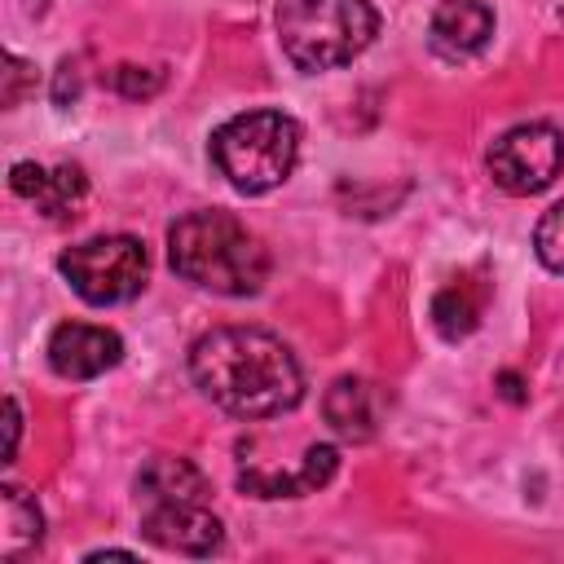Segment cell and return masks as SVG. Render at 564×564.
Wrapping results in <instances>:
<instances>
[{"label":"cell","mask_w":564,"mask_h":564,"mask_svg":"<svg viewBox=\"0 0 564 564\" xmlns=\"http://www.w3.org/2000/svg\"><path fill=\"white\" fill-rule=\"evenodd\" d=\"M498 383H502V388H507V397H511V401H520V379H516V375H511V370H507V375H502V379H498Z\"/></svg>","instance_id":"21"},{"label":"cell","mask_w":564,"mask_h":564,"mask_svg":"<svg viewBox=\"0 0 564 564\" xmlns=\"http://www.w3.org/2000/svg\"><path fill=\"white\" fill-rule=\"evenodd\" d=\"M300 159V123L282 110H247L212 132V163L238 194L278 189Z\"/></svg>","instance_id":"4"},{"label":"cell","mask_w":564,"mask_h":564,"mask_svg":"<svg viewBox=\"0 0 564 564\" xmlns=\"http://www.w3.org/2000/svg\"><path fill=\"white\" fill-rule=\"evenodd\" d=\"M4 432H9L4 463H13V454H18V436H22V414H18V401H13V397H4Z\"/></svg>","instance_id":"20"},{"label":"cell","mask_w":564,"mask_h":564,"mask_svg":"<svg viewBox=\"0 0 564 564\" xmlns=\"http://www.w3.org/2000/svg\"><path fill=\"white\" fill-rule=\"evenodd\" d=\"M48 366L62 379H97L123 361V339L110 326H88V322H62L48 335Z\"/></svg>","instance_id":"8"},{"label":"cell","mask_w":564,"mask_h":564,"mask_svg":"<svg viewBox=\"0 0 564 564\" xmlns=\"http://www.w3.org/2000/svg\"><path fill=\"white\" fill-rule=\"evenodd\" d=\"M110 84H115V93H123V97H154V93L163 88V75H159V70H145V66H119V70L110 75Z\"/></svg>","instance_id":"18"},{"label":"cell","mask_w":564,"mask_h":564,"mask_svg":"<svg viewBox=\"0 0 564 564\" xmlns=\"http://www.w3.org/2000/svg\"><path fill=\"white\" fill-rule=\"evenodd\" d=\"M181 498H189V502H203L207 498V476L189 458L159 454V458H150L137 471V502L141 507L145 502H181Z\"/></svg>","instance_id":"13"},{"label":"cell","mask_w":564,"mask_h":564,"mask_svg":"<svg viewBox=\"0 0 564 564\" xmlns=\"http://www.w3.org/2000/svg\"><path fill=\"white\" fill-rule=\"evenodd\" d=\"M322 414H326V423L335 427V436H344V441H352V445H361V441H370V436L379 432V397H375V388H370L366 379H357V375H339V379L326 388Z\"/></svg>","instance_id":"12"},{"label":"cell","mask_w":564,"mask_h":564,"mask_svg":"<svg viewBox=\"0 0 564 564\" xmlns=\"http://www.w3.org/2000/svg\"><path fill=\"white\" fill-rule=\"evenodd\" d=\"M485 300H489V286L476 282V278H454L445 282L436 295H432V326L445 335V339H463L480 326V313H485Z\"/></svg>","instance_id":"14"},{"label":"cell","mask_w":564,"mask_h":564,"mask_svg":"<svg viewBox=\"0 0 564 564\" xmlns=\"http://www.w3.org/2000/svg\"><path fill=\"white\" fill-rule=\"evenodd\" d=\"M335 471H339V449L335 445H308L295 467L247 463L238 471V489L251 494V498H304V494L326 489Z\"/></svg>","instance_id":"9"},{"label":"cell","mask_w":564,"mask_h":564,"mask_svg":"<svg viewBox=\"0 0 564 564\" xmlns=\"http://www.w3.org/2000/svg\"><path fill=\"white\" fill-rule=\"evenodd\" d=\"M141 538L163 551H176V555H212V551H220L225 529L203 502L181 498V502H145Z\"/></svg>","instance_id":"7"},{"label":"cell","mask_w":564,"mask_h":564,"mask_svg":"<svg viewBox=\"0 0 564 564\" xmlns=\"http://www.w3.org/2000/svg\"><path fill=\"white\" fill-rule=\"evenodd\" d=\"M379 13L370 0H278V44L304 75L335 70L370 48Z\"/></svg>","instance_id":"3"},{"label":"cell","mask_w":564,"mask_h":564,"mask_svg":"<svg viewBox=\"0 0 564 564\" xmlns=\"http://www.w3.org/2000/svg\"><path fill=\"white\" fill-rule=\"evenodd\" d=\"M0 502H4V529H0V555L4 560H22L26 551H35L44 542V516L35 507V498L18 485H4L0 489Z\"/></svg>","instance_id":"15"},{"label":"cell","mask_w":564,"mask_h":564,"mask_svg":"<svg viewBox=\"0 0 564 564\" xmlns=\"http://www.w3.org/2000/svg\"><path fill=\"white\" fill-rule=\"evenodd\" d=\"M167 264L189 286L212 295H256L269 278L264 242L229 212H185L167 229Z\"/></svg>","instance_id":"2"},{"label":"cell","mask_w":564,"mask_h":564,"mask_svg":"<svg viewBox=\"0 0 564 564\" xmlns=\"http://www.w3.org/2000/svg\"><path fill=\"white\" fill-rule=\"evenodd\" d=\"M494 35V9L485 0H441L432 9L427 44L445 62H467L476 57Z\"/></svg>","instance_id":"10"},{"label":"cell","mask_w":564,"mask_h":564,"mask_svg":"<svg viewBox=\"0 0 564 564\" xmlns=\"http://www.w3.org/2000/svg\"><path fill=\"white\" fill-rule=\"evenodd\" d=\"M189 379L234 419H278L304 401V370L273 330L212 326L189 348Z\"/></svg>","instance_id":"1"},{"label":"cell","mask_w":564,"mask_h":564,"mask_svg":"<svg viewBox=\"0 0 564 564\" xmlns=\"http://www.w3.org/2000/svg\"><path fill=\"white\" fill-rule=\"evenodd\" d=\"M35 88V66L18 53H4V88H0V101L4 106H18L26 93Z\"/></svg>","instance_id":"17"},{"label":"cell","mask_w":564,"mask_h":564,"mask_svg":"<svg viewBox=\"0 0 564 564\" xmlns=\"http://www.w3.org/2000/svg\"><path fill=\"white\" fill-rule=\"evenodd\" d=\"M57 269L84 304L106 308V304L132 300L145 286L150 256H145V242L132 234H97V238L66 247L57 256Z\"/></svg>","instance_id":"5"},{"label":"cell","mask_w":564,"mask_h":564,"mask_svg":"<svg viewBox=\"0 0 564 564\" xmlns=\"http://www.w3.org/2000/svg\"><path fill=\"white\" fill-rule=\"evenodd\" d=\"M75 93H79V62L62 57V66H57V84H53V101L66 106V101H75Z\"/></svg>","instance_id":"19"},{"label":"cell","mask_w":564,"mask_h":564,"mask_svg":"<svg viewBox=\"0 0 564 564\" xmlns=\"http://www.w3.org/2000/svg\"><path fill=\"white\" fill-rule=\"evenodd\" d=\"M533 251L551 273H564V203H551L533 229Z\"/></svg>","instance_id":"16"},{"label":"cell","mask_w":564,"mask_h":564,"mask_svg":"<svg viewBox=\"0 0 564 564\" xmlns=\"http://www.w3.org/2000/svg\"><path fill=\"white\" fill-rule=\"evenodd\" d=\"M9 185L18 198H26L35 212H44L48 220H62L79 207V198L88 194V181H84V167L75 163H62V167H40L31 159L13 163L9 167Z\"/></svg>","instance_id":"11"},{"label":"cell","mask_w":564,"mask_h":564,"mask_svg":"<svg viewBox=\"0 0 564 564\" xmlns=\"http://www.w3.org/2000/svg\"><path fill=\"white\" fill-rule=\"evenodd\" d=\"M489 176L502 194H542L564 172V137L551 123H516L489 145Z\"/></svg>","instance_id":"6"}]
</instances>
